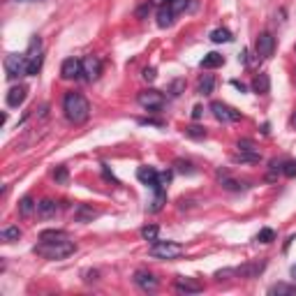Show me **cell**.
Returning a JSON list of instances; mask_svg holds the SVG:
<instances>
[{
	"label": "cell",
	"instance_id": "obj_17",
	"mask_svg": "<svg viewBox=\"0 0 296 296\" xmlns=\"http://www.w3.org/2000/svg\"><path fill=\"white\" fill-rule=\"evenodd\" d=\"M97 217V211H93L91 206L79 204L74 208V222H93Z\"/></svg>",
	"mask_w": 296,
	"mask_h": 296
},
{
	"label": "cell",
	"instance_id": "obj_15",
	"mask_svg": "<svg viewBox=\"0 0 296 296\" xmlns=\"http://www.w3.org/2000/svg\"><path fill=\"white\" fill-rule=\"evenodd\" d=\"M264 266H266V262H257V264H245V266L236 268V275H241V278H257V275L264 271Z\"/></svg>",
	"mask_w": 296,
	"mask_h": 296
},
{
	"label": "cell",
	"instance_id": "obj_7",
	"mask_svg": "<svg viewBox=\"0 0 296 296\" xmlns=\"http://www.w3.org/2000/svg\"><path fill=\"white\" fill-rule=\"evenodd\" d=\"M211 111H213V116H215L220 123H236V120H241V114L236 111V109L227 107V104H222V102H213L211 104Z\"/></svg>",
	"mask_w": 296,
	"mask_h": 296
},
{
	"label": "cell",
	"instance_id": "obj_26",
	"mask_svg": "<svg viewBox=\"0 0 296 296\" xmlns=\"http://www.w3.org/2000/svg\"><path fill=\"white\" fill-rule=\"evenodd\" d=\"M0 239L5 241V243H14V241L21 239V229L19 227H7L0 232Z\"/></svg>",
	"mask_w": 296,
	"mask_h": 296
},
{
	"label": "cell",
	"instance_id": "obj_10",
	"mask_svg": "<svg viewBox=\"0 0 296 296\" xmlns=\"http://www.w3.org/2000/svg\"><path fill=\"white\" fill-rule=\"evenodd\" d=\"M81 67H84V74L88 81H95L100 77V72H102V65H100V60L95 56H86L81 60Z\"/></svg>",
	"mask_w": 296,
	"mask_h": 296
},
{
	"label": "cell",
	"instance_id": "obj_23",
	"mask_svg": "<svg viewBox=\"0 0 296 296\" xmlns=\"http://www.w3.org/2000/svg\"><path fill=\"white\" fill-rule=\"evenodd\" d=\"M35 211H37V204H35L30 197H23V199L19 201V213H21L23 217H30Z\"/></svg>",
	"mask_w": 296,
	"mask_h": 296
},
{
	"label": "cell",
	"instance_id": "obj_42",
	"mask_svg": "<svg viewBox=\"0 0 296 296\" xmlns=\"http://www.w3.org/2000/svg\"><path fill=\"white\" fill-rule=\"evenodd\" d=\"M239 60H241V63H248V51H245V49H243V51H241Z\"/></svg>",
	"mask_w": 296,
	"mask_h": 296
},
{
	"label": "cell",
	"instance_id": "obj_6",
	"mask_svg": "<svg viewBox=\"0 0 296 296\" xmlns=\"http://www.w3.org/2000/svg\"><path fill=\"white\" fill-rule=\"evenodd\" d=\"M137 102L141 104L143 109H148V111H160V109L165 107V95L160 91H155V88H148V91L139 93Z\"/></svg>",
	"mask_w": 296,
	"mask_h": 296
},
{
	"label": "cell",
	"instance_id": "obj_3",
	"mask_svg": "<svg viewBox=\"0 0 296 296\" xmlns=\"http://www.w3.org/2000/svg\"><path fill=\"white\" fill-rule=\"evenodd\" d=\"M183 252H185V248L174 241H153L148 248V255L155 259H178Z\"/></svg>",
	"mask_w": 296,
	"mask_h": 296
},
{
	"label": "cell",
	"instance_id": "obj_40",
	"mask_svg": "<svg viewBox=\"0 0 296 296\" xmlns=\"http://www.w3.org/2000/svg\"><path fill=\"white\" fill-rule=\"evenodd\" d=\"M201 114H204V109H201V107H194V109H192V118H194V120H199Z\"/></svg>",
	"mask_w": 296,
	"mask_h": 296
},
{
	"label": "cell",
	"instance_id": "obj_36",
	"mask_svg": "<svg viewBox=\"0 0 296 296\" xmlns=\"http://www.w3.org/2000/svg\"><path fill=\"white\" fill-rule=\"evenodd\" d=\"M236 148H239V151H257L255 143H252L250 139H241V141L236 143Z\"/></svg>",
	"mask_w": 296,
	"mask_h": 296
},
{
	"label": "cell",
	"instance_id": "obj_38",
	"mask_svg": "<svg viewBox=\"0 0 296 296\" xmlns=\"http://www.w3.org/2000/svg\"><path fill=\"white\" fill-rule=\"evenodd\" d=\"M155 77H158L155 67H146V69H143V79H146V81H155Z\"/></svg>",
	"mask_w": 296,
	"mask_h": 296
},
{
	"label": "cell",
	"instance_id": "obj_32",
	"mask_svg": "<svg viewBox=\"0 0 296 296\" xmlns=\"http://www.w3.org/2000/svg\"><path fill=\"white\" fill-rule=\"evenodd\" d=\"M169 183H171V171H162V174H158V188H155V192L165 190Z\"/></svg>",
	"mask_w": 296,
	"mask_h": 296
},
{
	"label": "cell",
	"instance_id": "obj_11",
	"mask_svg": "<svg viewBox=\"0 0 296 296\" xmlns=\"http://www.w3.org/2000/svg\"><path fill=\"white\" fill-rule=\"evenodd\" d=\"M134 285L141 287L143 291H155L158 289V278L153 273H148V271H137L134 273Z\"/></svg>",
	"mask_w": 296,
	"mask_h": 296
},
{
	"label": "cell",
	"instance_id": "obj_18",
	"mask_svg": "<svg viewBox=\"0 0 296 296\" xmlns=\"http://www.w3.org/2000/svg\"><path fill=\"white\" fill-rule=\"evenodd\" d=\"M58 213V204L53 199H42L40 204H37V215L44 217V220H49V217H53Z\"/></svg>",
	"mask_w": 296,
	"mask_h": 296
},
{
	"label": "cell",
	"instance_id": "obj_20",
	"mask_svg": "<svg viewBox=\"0 0 296 296\" xmlns=\"http://www.w3.org/2000/svg\"><path fill=\"white\" fill-rule=\"evenodd\" d=\"M174 17H176V14L171 12V7L169 5H162L158 10V26H160V28H169L171 23H174Z\"/></svg>",
	"mask_w": 296,
	"mask_h": 296
},
{
	"label": "cell",
	"instance_id": "obj_27",
	"mask_svg": "<svg viewBox=\"0 0 296 296\" xmlns=\"http://www.w3.org/2000/svg\"><path fill=\"white\" fill-rule=\"evenodd\" d=\"M211 42H215V44H222V42H232V33H229L227 28H215L211 33Z\"/></svg>",
	"mask_w": 296,
	"mask_h": 296
},
{
	"label": "cell",
	"instance_id": "obj_35",
	"mask_svg": "<svg viewBox=\"0 0 296 296\" xmlns=\"http://www.w3.org/2000/svg\"><path fill=\"white\" fill-rule=\"evenodd\" d=\"M53 178H56L58 183H67V178H69L67 169H65V167H58V169L53 171Z\"/></svg>",
	"mask_w": 296,
	"mask_h": 296
},
{
	"label": "cell",
	"instance_id": "obj_44",
	"mask_svg": "<svg viewBox=\"0 0 296 296\" xmlns=\"http://www.w3.org/2000/svg\"><path fill=\"white\" fill-rule=\"evenodd\" d=\"M289 123H291V127H296V111L291 114V118H289Z\"/></svg>",
	"mask_w": 296,
	"mask_h": 296
},
{
	"label": "cell",
	"instance_id": "obj_22",
	"mask_svg": "<svg viewBox=\"0 0 296 296\" xmlns=\"http://www.w3.org/2000/svg\"><path fill=\"white\" fill-rule=\"evenodd\" d=\"M271 296H296V287L294 285H287V282H278L268 289Z\"/></svg>",
	"mask_w": 296,
	"mask_h": 296
},
{
	"label": "cell",
	"instance_id": "obj_13",
	"mask_svg": "<svg viewBox=\"0 0 296 296\" xmlns=\"http://www.w3.org/2000/svg\"><path fill=\"white\" fill-rule=\"evenodd\" d=\"M26 95H28V88L26 86H14L7 93V107H21L26 102Z\"/></svg>",
	"mask_w": 296,
	"mask_h": 296
},
{
	"label": "cell",
	"instance_id": "obj_43",
	"mask_svg": "<svg viewBox=\"0 0 296 296\" xmlns=\"http://www.w3.org/2000/svg\"><path fill=\"white\" fill-rule=\"evenodd\" d=\"M232 84H234V88H239V91H241V93H243V91H245V86H243V84H241V81H232Z\"/></svg>",
	"mask_w": 296,
	"mask_h": 296
},
{
	"label": "cell",
	"instance_id": "obj_31",
	"mask_svg": "<svg viewBox=\"0 0 296 296\" xmlns=\"http://www.w3.org/2000/svg\"><path fill=\"white\" fill-rule=\"evenodd\" d=\"M158 232H160V229L155 227V225H146V227L141 229V236L146 241H151V243H153V241H158Z\"/></svg>",
	"mask_w": 296,
	"mask_h": 296
},
{
	"label": "cell",
	"instance_id": "obj_12",
	"mask_svg": "<svg viewBox=\"0 0 296 296\" xmlns=\"http://www.w3.org/2000/svg\"><path fill=\"white\" fill-rule=\"evenodd\" d=\"M174 287H176L181 294H199V291L204 289V285L197 282V280H192V278H176Z\"/></svg>",
	"mask_w": 296,
	"mask_h": 296
},
{
	"label": "cell",
	"instance_id": "obj_30",
	"mask_svg": "<svg viewBox=\"0 0 296 296\" xmlns=\"http://www.w3.org/2000/svg\"><path fill=\"white\" fill-rule=\"evenodd\" d=\"M169 7L174 14H183L190 7V0H169Z\"/></svg>",
	"mask_w": 296,
	"mask_h": 296
},
{
	"label": "cell",
	"instance_id": "obj_34",
	"mask_svg": "<svg viewBox=\"0 0 296 296\" xmlns=\"http://www.w3.org/2000/svg\"><path fill=\"white\" fill-rule=\"evenodd\" d=\"M282 174H285L287 178H294V176H296V162H294V160L282 165Z\"/></svg>",
	"mask_w": 296,
	"mask_h": 296
},
{
	"label": "cell",
	"instance_id": "obj_25",
	"mask_svg": "<svg viewBox=\"0 0 296 296\" xmlns=\"http://www.w3.org/2000/svg\"><path fill=\"white\" fill-rule=\"evenodd\" d=\"M67 239V234L63 229H44L40 234V241H65Z\"/></svg>",
	"mask_w": 296,
	"mask_h": 296
},
{
	"label": "cell",
	"instance_id": "obj_29",
	"mask_svg": "<svg viewBox=\"0 0 296 296\" xmlns=\"http://www.w3.org/2000/svg\"><path fill=\"white\" fill-rule=\"evenodd\" d=\"M174 167H176V171L178 174H194V167H192V162H188V160H176L174 162Z\"/></svg>",
	"mask_w": 296,
	"mask_h": 296
},
{
	"label": "cell",
	"instance_id": "obj_16",
	"mask_svg": "<svg viewBox=\"0 0 296 296\" xmlns=\"http://www.w3.org/2000/svg\"><path fill=\"white\" fill-rule=\"evenodd\" d=\"M252 91L257 95H268L271 93V79H268V74H257L255 81H252Z\"/></svg>",
	"mask_w": 296,
	"mask_h": 296
},
{
	"label": "cell",
	"instance_id": "obj_1",
	"mask_svg": "<svg viewBox=\"0 0 296 296\" xmlns=\"http://www.w3.org/2000/svg\"><path fill=\"white\" fill-rule=\"evenodd\" d=\"M63 111L72 125H81V123H86L88 116H91V104H88V100H86L81 93L72 91V93H67L63 100Z\"/></svg>",
	"mask_w": 296,
	"mask_h": 296
},
{
	"label": "cell",
	"instance_id": "obj_14",
	"mask_svg": "<svg viewBox=\"0 0 296 296\" xmlns=\"http://www.w3.org/2000/svg\"><path fill=\"white\" fill-rule=\"evenodd\" d=\"M137 178L143 183V185H148V188H158V171L153 169V167H139L137 169Z\"/></svg>",
	"mask_w": 296,
	"mask_h": 296
},
{
	"label": "cell",
	"instance_id": "obj_24",
	"mask_svg": "<svg viewBox=\"0 0 296 296\" xmlns=\"http://www.w3.org/2000/svg\"><path fill=\"white\" fill-rule=\"evenodd\" d=\"M213 88H215V79H213L211 74H204V77H201V81H199V88H197V91H199V95H211Z\"/></svg>",
	"mask_w": 296,
	"mask_h": 296
},
{
	"label": "cell",
	"instance_id": "obj_21",
	"mask_svg": "<svg viewBox=\"0 0 296 296\" xmlns=\"http://www.w3.org/2000/svg\"><path fill=\"white\" fill-rule=\"evenodd\" d=\"M220 65H225V56H220V53H206L204 58H201V67L204 69H215L220 67Z\"/></svg>",
	"mask_w": 296,
	"mask_h": 296
},
{
	"label": "cell",
	"instance_id": "obj_4",
	"mask_svg": "<svg viewBox=\"0 0 296 296\" xmlns=\"http://www.w3.org/2000/svg\"><path fill=\"white\" fill-rule=\"evenodd\" d=\"M26 60H28V67H26V74L28 77H35L42 67V40L35 35L28 44V53H26Z\"/></svg>",
	"mask_w": 296,
	"mask_h": 296
},
{
	"label": "cell",
	"instance_id": "obj_37",
	"mask_svg": "<svg viewBox=\"0 0 296 296\" xmlns=\"http://www.w3.org/2000/svg\"><path fill=\"white\" fill-rule=\"evenodd\" d=\"M183 88H185V81H174V84H171V95H181L183 93Z\"/></svg>",
	"mask_w": 296,
	"mask_h": 296
},
{
	"label": "cell",
	"instance_id": "obj_45",
	"mask_svg": "<svg viewBox=\"0 0 296 296\" xmlns=\"http://www.w3.org/2000/svg\"><path fill=\"white\" fill-rule=\"evenodd\" d=\"M291 278L296 280V264H294V266H291Z\"/></svg>",
	"mask_w": 296,
	"mask_h": 296
},
{
	"label": "cell",
	"instance_id": "obj_39",
	"mask_svg": "<svg viewBox=\"0 0 296 296\" xmlns=\"http://www.w3.org/2000/svg\"><path fill=\"white\" fill-rule=\"evenodd\" d=\"M97 275H100L97 271H86V273H84V280H86V282H95Z\"/></svg>",
	"mask_w": 296,
	"mask_h": 296
},
{
	"label": "cell",
	"instance_id": "obj_5",
	"mask_svg": "<svg viewBox=\"0 0 296 296\" xmlns=\"http://www.w3.org/2000/svg\"><path fill=\"white\" fill-rule=\"evenodd\" d=\"M26 67H28V60L26 56H19V53H10L5 58V74L7 79H19L26 74Z\"/></svg>",
	"mask_w": 296,
	"mask_h": 296
},
{
	"label": "cell",
	"instance_id": "obj_9",
	"mask_svg": "<svg viewBox=\"0 0 296 296\" xmlns=\"http://www.w3.org/2000/svg\"><path fill=\"white\" fill-rule=\"evenodd\" d=\"M81 74H84V67H81V60H77V58H67L63 63V67H60V77L63 79H79Z\"/></svg>",
	"mask_w": 296,
	"mask_h": 296
},
{
	"label": "cell",
	"instance_id": "obj_33",
	"mask_svg": "<svg viewBox=\"0 0 296 296\" xmlns=\"http://www.w3.org/2000/svg\"><path fill=\"white\" fill-rule=\"evenodd\" d=\"M257 241H259V243H273V241H275V232H273V229H262V232L257 234Z\"/></svg>",
	"mask_w": 296,
	"mask_h": 296
},
{
	"label": "cell",
	"instance_id": "obj_28",
	"mask_svg": "<svg viewBox=\"0 0 296 296\" xmlns=\"http://www.w3.org/2000/svg\"><path fill=\"white\" fill-rule=\"evenodd\" d=\"M183 132H185V137H190V139H204L206 137V130L199 125H188Z\"/></svg>",
	"mask_w": 296,
	"mask_h": 296
},
{
	"label": "cell",
	"instance_id": "obj_8",
	"mask_svg": "<svg viewBox=\"0 0 296 296\" xmlns=\"http://www.w3.org/2000/svg\"><path fill=\"white\" fill-rule=\"evenodd\" d=\"M255 49H257V56L259 58H271L275 51V37L271 33H262L255 42Z\"/></svg>",
	"mask_w": 296,
	"mask_h": 296
},
{
	"label": "cell",
	"instance_id": "obj_46",
	"mask_svg": "<svg viewBox=\"0 0 296 296\" xmlns=\"http://www.w3.org/2000/svg\"><path fill=\"white\" fill-rule=\"evenodd\" d=\"M294 53H296V44H294Z\"/></svg>",
	"mask_w": 296,
	"mask_h": 296
},
{
	"label": "cell",
	"instance_id": "obj_2",
	"mask_svg": "<svg viewBox=\"0 0 296 296\" xmlns=\"http://www.w3.org/2000/svg\"><path fill=\"white\" fill-rule=\"evenodd\" d=\"M77 250V245L72 241H42L40 245H35V252L44 259H65Z\"/></svg>",
	"mask_w": 296,
	"mask_h": 296
},
{
	"label": "cell",
	"instance_id": "obj_41",
	"mask_svg": "<svg viewBox=\"0 0 296 296\" xmlns=\"http://www.w3.org/2000/svg\"><path fill=\"white\" fill-rule=\"evenodd\" d=\"M153 5H158V7H162V5H169V0H151Z\"/></svg>",
	"mask_w": 296,
	"mask_h": 296
},
{
	"label": "cell",
	"instance_id": "obj_19",
	"mask_svg": "<svg viewBox=\"0 0 296 296\" xmlns=\"http://www.w3.org/2000/svg\"><path fill=\"white\" fill-rule=\"evenodd\" d=\"M234 162H245V165H255L262 160V153L259 151H239V153L234 155Z\"/></svg>",
	"mask_w": 296,
	"mask_h": 296
}]
</instances>
